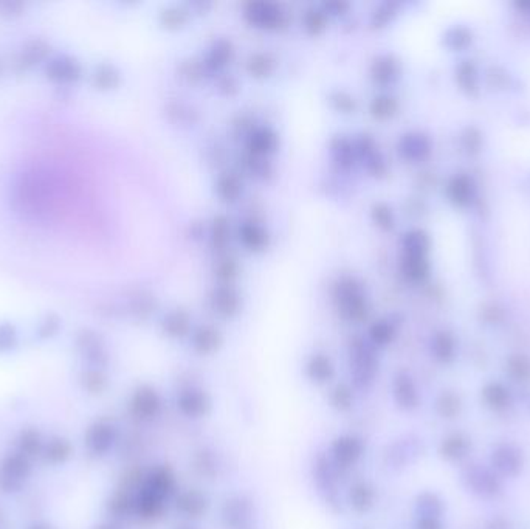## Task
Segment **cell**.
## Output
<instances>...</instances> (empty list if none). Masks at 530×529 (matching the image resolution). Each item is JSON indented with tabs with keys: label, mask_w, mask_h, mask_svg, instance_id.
Instances as JSON below:
<instances>
[{
	"label": "cell",
	"mask_w": 530,
	"mask_h": 529,
	"mask_svg": "<svg viewBox=\"0 0 530 529\" xmlns=\"http://www.w3.org/2000/svg\"><path fill=\"white\" fill-rule=\"evenodd\" d=\"M366 453V441L357 433H341L329 446L327 457L337 471H349L360 463Z\"/></svg>",
	"instance_id": "cell-1"
},
{
	"label": "cell",
	"mask_w": 530,
	"mask_h": 529,
	"mask_svg": "<svg viewBox=\"0 0 530 529\" xmlns=\"http://www.w3.org/2000/svg\"><path fill=\"white\" fill-rule=\"evenodd\" d=\"M313 482L322 501L332 509H341L338 471L329 460L327 453L316 455L313 461Z\"/></svg>",
	"instance_id": "cell-2"
},
{
	"label": "cell",
	"mask_w": 530,
	"mask_h": 529,
	"mask_svg": "<svg viewBox=\"0 0 530 529\" xmlns=\"http://www.w3.org/2000/svg\"><path fill=\"white\" fill-rule=\"evenodd\" d=\"M351 377L352 387L357 391H368L374 385L379 374V360L373 349L363 345H355L351 351Z\"/></svg>",
	"instance_id": "cell-3"
},
{
	"label": "cell",
	"mask_w": 530,
	"mask_h": 529,
	"mask_svg": "<svg viewBox=\"0 0 530 529\" xmlns=\"http://www.w3.org/2000/svg\"><path fill=\"white\" fill-rule=\"evenodd\" d=\"M175 409L181 416L191 421L208 418L214 410V400L210 391L202 387H186L177 393Z\"/></svg>",
	"instance_id": "cell-4"
},
{
	"label": "cell",
	"mask_w": 530,
	"mask_h": 529,
	"mask_svg": "<svg viewBox=\"0 0 530 529\" xmlns=\"http://www.w3.org/2000/svg\"><path fill=\"white\" fill-rule=\"evenodd\" d=\"M254 503L247 495H231L221 506V521L227 529H248L254 519Z\"/></svg>",
	"instance_id": "cell-5"
},
{
	"label": "cell",
	"mask_w": 530,
	"mask_h": 529,
	"mask_svg": "<svg viewBox=\"0 0 530 529\" xmlns=\"http://www.w3.org/2000/svg\"><path fill=\"white\" fill-rule=\"evenodd\" d=\"M173 504L177 510V514L184 517L186 520L196 521L203 519L210 510V498L200 489H179V492L173 498Z\"/></svg>",
	"instance_id": "cell-6"
},
{
	"label": "cell",
	"mask_w": 530,
	"mask_h": 529,
	"mask_svg": "<svg viewBox=\"0 0 530 529\" xmlns=\"http://www.w3.org/2000/svg\"><path fill=\"white\" fill-rule=\"evenodd\" d=\"M131 410L142 421H152L163 410L160 391L152 385H140L131 398Z\"/></svg>",
	"instance_id": "cell-7"
},
{
	"label": "cell",
	"mask_w": 530,
	"mask_h": 529,
	"mask_svg": "<svg viewBox=\"0 0 530 529\" xmlns=\"http://www.w3.org/2000/svg\"><path fill=\"white\" fill-rule=\"evenodd\" d=\"M391 393L394 404L404 411H412L420 405V391L416 385V380L406 371H399L394 376L391 384Z\"/></svg>",
	"instance_id": "cell-8"
},
{
	"label": "cell",
	"mask_w": 530,
	"mask_h": 529,
	"mask_svg": "<svg viewBox=\"0 0 530 529\" xmlns=\"http://www.w3.org/2000/svg\"><path fill=\"white\" fill-rule=\"evenodd\" d=\"M492 466L499 475L514 478L522 471V452L514 444H498L492 453Z\"/></svg>",
	"instance_id": "cell-9"
},
{
	"label": "cell",
	"mask_w": 530,
	"mask_h": 529,
	"mask_svg": "<svg viewBox=\"0 0 530 529\" xmlns=\"http://www.w3.org/2000/svg\"><path fill=\"white\" fill-rule=\"evenodd\" d=\"M146 488L155 492L157 495L163 497L164 500H173L179 492V479L173 467L168 464L154 466L144 478Z\"/></svg>",
	"instance_id": "cell-10"
},
{
	"label": "cell",
	"mask_w": 530,
	"mask_h": 529,
	"mask_svg": "<svg viewBox=\"0 0 530 529\" xmlns=\"http://www.w3.org/2000/svg\"><path fill=\"white\" fill-rule=\"evenodd\" d=\"M347 506L357 515H366L375 508L377 490L374 484L368 479H355L352 482L346 494Z\"/></svg>",
	"instance_id": "cell-11"
},
{
	"label": "cell",
	"mask_w": 530,
	"mask_h": 529,
	"mask_svg": "<svg viewBox=\"0 0 530 529\" xmlns=\"http://www.w3.org/2000/svg\"><path fill=\"white\" fill-rule=\"evenodd\" d=\"M462 478H464L467 488L470 489L473 494H478L481 497H495L499 494V490H501V482H499L496 473L485 469V467H468Z\"/></svg>",
	"instance_id": "cell-12"
},
{
	"label": "cell",
	"mask_w": 530,
	"mask_h": 529,
	"mask_svg": "<svg viewBox=\"0 0 530 529\" xmlns=\"http://www.w3.org/2000/svg\"><path fill=\"white\" fill-rule=\"evenodd\" d=\"M166 504L168 500L143 486L138 490L137 497L133 498V512L146 521H155L166 512Z\"/></svg>",
	"instance_id": "cell-13"
},
{
	"label": "cell",
	"mask_w": 530,
	"mask_h": 529,
	"mask_svg": "<svg viewBox=\"0 0 530 529\" xmlns=\"http://www.w3.org/2000/svg\"><path fill=\"white\" fill-rule=\"evenodd\" d=\"M304 374H306L310 384L324 387L329 385L335 379L337 368L332 358L326 354H313L306 362L304 367Z\"/></svg>",
	"instance_id": "cell-14"
},
{
	"label": "cell",
	"mask_w": 530,
	"mask_h": 529,
	"mask_svg": "<svg viewBox=\"0 0 530 529\" xmlns=\"http://www.w3.org/2000/svg\"><path fill=\"white\" fill-rule=\"evenodd\" d=\"M472 449V441L468 440V436H465L461 431H454V433L447 435L443 440L439 444V457L445 461H450V463H456V461L464 460L468 452Z\"/></svg>",
	"instance_id": "cell-15"
},
{
	"label": "cell",
	"mask_w": 530,
	"mask_h": 529,
	"mask_svg": "<svg viewBox=\"0 0 530 529\" xmlns=\"http://www.w3.org/2000/svg\"><path fill=\"white\" fill-rule=\"evenodd\" d=\"M484 404L493 411H504L511 405V391L501 382H489L481 391Z\"/></svg>",
	"instance_id": "cell-16"
},
{
	"label": "cell",
	"mask_w": 530,
	"mask_h": 529,
	"mask_svg": "<svg viewBox=\"0 0 530 529\" xmlns=\"http://www.w3.org/2000/svg\"><path fill=\"white\" fill-rule=\"evenodd\" d=\"M355 391L357 390L352 385L340 382L329 390L327 402L335 411L347 413L353 409V404H355Z\"/></svg>",
	"instance_id": "cell-17"
},
{
	"label": "cell",
	"mask_w": 530,
	"mask_h": 529,
	"mask_svg": "<svg viewBox=\"0 0 530 529\" xmlns=\"http://www.w3.org/2000/svg\"><path fill=\"white\" fill-rule=\"evenodd\" d=\"M222 338L219 332L210 327H202L192 337V348L199 356H211L221 348Z\"/></svg>",
	"instance_id": "cell-18"
},
{
	"label": "cell",
	"mask_w": 530,
	"mask_h": 529,
	"mask_svg": "<svg viewBox=\"0 0 530 529\" xmlns=\"http://www.w3.org/2000/svg\"><path fill=\"white\" fill-rule=\"evenodd\" d=\"M115 436L117 435H115V429L112 425L109 424L95 425L92 431H90V438H89L90 447H92L95 453L104 455L112 449L115 442Z\"/></svg>",
	"instance_id": "cell-19"
},
{
	"label": "cell",
	"mask_w": 530,
	"mask_h": 529,
	"mask_svg": "<svg viewBox=\"0 0 530 529\" xmlns=\"http://www.w3.org/2000/svg\"><path fill=\"white\" fill-rule=\"evenodd\" d=\"M434 410L442 419L458 418L462 411V400L459 398V394H456L454 391H450V390H443L436 398Z\"/></svg>",
	"instance_id": "cell-20"
},
{
	"label": "cell",
	"mask_w": 530,
	"mask_h": 529,
	"mask_svg": "<svg viewBox=\"0 0 530 529\" xmlns=\"http://www.w3.org/2000/svg\"><path fill=\"white\" fill-rule=\"evenodd\" d=\"M432 356L441 363H450L456 356V342L450 332H437L431 343Z\"/></svg>",
	"instance_id": "cell-21"
},
{
	"label": "cell",
	"mask_w": 530,
	"mask_h": 529,
	"mask_svg": "<svg viewBox=\"0 0 530 529\" xmlns=\"http://www.w3.org/2000/svg\"><path fill=\"white\" fill-rule=\"evenodd\" d=\"M47 73L50 78L56 81H71L75 80L79 73V69L75 61H71L65 56L53 59L47 67Z\"/></svg>",
	"instance_id": "cell-22"
},
{
	"label": "cell",
	"mask_w": 530,
	"mask_h": 529,
	"mask_svg": "<svg viewBox=\"0 0 530 529\" xmlns=\"http://www.w3.org/2000/svg\"><path fill=\"white\" fill-rule=\"evenodd\" d=\"M443 512V501L432 492H422L416 500L417 517H437L441 519Z\"/></svg>",
	"instance_id": "cell-23"
},
{
	"label": "cell",
	"mask_w": 530,
	"mask_h": 529,
	"mask_svg": "<svg viewBox=\"0 0 530 529\" xmlns=\"http://www.w3.org/2000/svg\"><path fill=\"white\" fill-rule=\"evenodd\" d=\"M507 371L514 380L526 384L530 380V358L522 354H514L507 360Z\"/></svg>",
	"instance_id": "cell-24"
},
{
	"label": "cell",
	"mask_w": 530,
	"mask_h": 529,
	"mask_svg": "<svg viewBox=\"0 0 530 529\" xmlns=\"http://www.w3.org/2000/svg\"><path fill=\"white\" fill-rule=\"evenodd\" d=\"M194 469H196L200 475L206 478H211L212 475H216L217 463L211 450L208 449L199 450L196 457H194Z\"/></svg>",
	"instance_id": "cell-25"
},
{
	"label": "cell",
	"mask_w": 530,
	"mask_h": 529,
	"mask_svg": "<svg viewBox=\"0 0 530 529\" xmlns=\"http://www.w3.org/2000/svg\"><path fill=\"white\" fill-rule=\"evenodd\" d=\"M450 196H452V199L454 200L456 204H459V205L468 204L473 196L472 182L468 180L465 175L456 177L452 182V185H450Z\"/></svg>",
	"instance_id": "cell-26"
},
{
	"label": "cell",
	"mask_w": 530,
	"mask_h": 529,
	"mask_svg": "<svg viewBox=\"0 0 530 529\" xmlns=\"http://www.w3.org/2000/svg\"><path fill=\"white\" fill-rule=\"evenodd\" d=\"M406 151H408V154L414 157V159H422V157L428 154V151H430L428 140L422 136H414L408 140Z\"/></svg>",
	"instance_id": "cell-27"
},
{
	"label": "cell",
	"mask_w": 530,
	"mask_h": 529,
	"mask_svg": "<svg viewBox=\"0 0 530 529\" xmlns=\"http://www.w3.org/2000/svg\"><path fill=\"white\" fill-rule=\"evenodd\" d=\"M393 337H394V330L386 323H379L371 330V338H373V343L377 346L389 345L391 343Z\"/></svg>",
	"instance_id": "cell-28"
},
{
	"label": "cell",
	"mask_w": 530,
	"mask_h": 529,
	"mask_svg": "<svg viewBox=\"0 0 530 529\" xmlns=\"http://www.w3.org/2000/svg\"><path fill=\"white\" fill-rule=\"evenodd\" d=\"M459 83L462 84V87L467 89V90H473L474 87H476V81H478V76H476V70H474L473 64H464L459 67Z\"/></svg>",
	"instance_id": "cell-29"
},
{
	"label": "cell",
	"mask_w": 530,
	"mask_h": 529,
	"mask_svg": "<svg viewBox=\"0 0 530 529\" xmlns=\"http://www.w3.org/2000/svg\"><path fill=\"white\" fill-rule=\"evenodd\" d=\"M470 41V33H468L465 28H454L453 32L448 34V45L452 48L465 47Z\"/></svg>",
	"instance_id": "cell-30"
},
{
	"label": "cell",
	"mask_w": 530,
	"mask_h": 529,
	"mask_svg": "<svg viewBox=\"0 0 530 529\" xmlns=\"http://www.w3.org/2000/svg\"><path fill=\"white\" fill-rule=\"evenodd\" d=\"M416 529H443V526L437 517H417Z\"/></svg>",
	"instance_id": "cell-31"
},
{
	"label": "cell",
	"mask_w": 530,
	"mask_h": 529,
	"mask_svg": "<svg viewBox=\"0 0 530 529\" xmlns=\"http://www.w3.org/2000/svg\"><path fill=\"white\" fill-rule=\"evenodd\" d=\"M175 529H196V528H192V526H177Z\"/></svg>",
	"instance_id": "cell-32"
}]
</instances>
